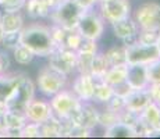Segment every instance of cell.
Masks as SVG:
<instances>
[{"mask_svg": "<svg viewBox=\"0 0 160 139\" xmlns=\"http://www.w3.org/2000/svg\"><path fill=\"white\" fill-rule=\"evenodd\" d=\"M20 43L32 50L36 57L46 58L56 47L52 38L50 24L43 21H29L21 29Z\"/></svg>", "mask_w": 160, "mask_h": 139, "instance_id": "1", "label": "cell"}, {"mask_svg": "<svg viewBox=\"0 0 160 139\" xmlns=\"http://www.w3.org/2000/svg\"><path fill=\"white\" fill-rule=\"evenodd\" d=\"M70 78L71 77H68L63 71H60L46 61V64H43L38 70L36 78L33 82L36 86V92H39L41 96L50 99L52 96H54L56 93L68 86Z\"/></svg>", "mask_w": 160, "mask_h": 139, "instance_id": "2", "label": "cell"}, {"mask_svg": "<svg viewBox=\"0 0 160 139\" xmlns=\"http://www.w3.org/2000/svg\"><path fill=\"white\" fill-rule=\"evenodd\" d=\"M36 96V86L33 79L27 74L20 72L17 82H15L13 91L4 100L6 110L13 111H25L27 104Z\"/></svg>", "mask_w": 160, "mask_h": 139, "instance_id": "3", "label": "cell"}, {"mask_svg": "<svg viewBox=\"0 0 160 139\" xmlns=\"http://www.w3.org/2000/svg\"><path fill=\"white\" fill-rule=\"evenodd\" d=\"M107 25L102 18V15L98 13L96 7L84 10L79 15V20L77 22L75 29L84 39H91V41L100 42L106 33Z\"/></svg>", "mask_w": 160, "mask_h": 139, "instance_id": "4", "label": "cell"}, {"mask_svg": "<svg viewBox=\"0 0 160 139\" xmlns=\"http://www.w3.org/2000/svg\"><path fill=\"white\" fill-rule=\"evenodd\" d=\"M82 11L84 10L74 0H58L52 8L48 20L50 24L64 28L66 31H72L75 29Z\"/></svg>", "mask_w": 160, "mask_h": 139, "instance_id": "5", "label": "cell"}, {"mask_svg": "<svg viewBox=\"0 0 160 139\" xmlns=\"http://www.w3.org/2000/svg\"><path fill=\"white\" fill-rule=\"evenodd\" d=\"M132 18L139 29L160 31V2L159 0H145L132 8Z\"/></svg>", "mask_w": 160, "mask_h": 139, "instance_id": "6", "label": "cell"}, {"mask_svg": "<svg viewBox=\"0 0 160 139\" xmlns=\"http://www.w3.org/2000/svg\"><path fill=\"white\" fill-rule=\"evenodd\" d=\"M49 102L53 110V116L58 120H70L82 104V102L72 93L68 86L52 96Z\"/></svg>", "mask_w": 160, "mask_h": 139, "instance_id": "7", "label": "cell"}, {"mask_svg": "<svg viewBox=\"0 0 160 139\" xmlns=\"http://www.w3.org/2000/svg\"><path fill=\"white\" fill-rule=\"evenodd\" d=\"M132 8V0H99L96 6L98 13L102 15L107 25L131 15Z\"/></svg>", "mask_w": 160, "mask_h": 139, "instance_id": "8", "label": "cell"}, {"mask_svg": "<svg viewBox=\"0 0 160 139\" xmlns=\"http://www.w3.org/2000/svg\"><path fill=\"white\" fill-rule=\"evenodd\" d=\"M112 35L116 42L121 43L124 46L132 45L138 41V33H139V27L137 25L132 15H128L125 18L116 21V22L109 25Z\"/></svg>", "mask_w": 160, "mask_h": 139, "instance_id": "9", "label": "cell"}, {"mask_svg": "<svg viewBox=\"0 0 160 139\" xmlns=\"http://www.w3.org/2000/svg\"><path fill=\"white\" fill-rule=\"evenodd\" d=\"M160 57L159 49L156 45H143L135 42L125 46V63L127 64H146Z\"/></svg>", "mask_w": 160, "mask_h": 139, "instance_id": "10", "label": "cell"}, {"mask_svg": "<svg viewBox=\"0 0 160 139\" xmlns=\"http://www.w3.org/2000/svg\"><path fill=\"white\" fill-rule=\"evenodd\" d=\"M46 60L68 77H72L77 72V52L70 50L64 46H56Z\"/></svg>", "mask_w": 160, "mask_h": 139, "instance_id": "11", "label": "cell"}, {"mask_svg": "<svg viewBox=\"0 0 160 139\" xmlns=\"http://www.w3.org/2000/svg\"><path fill=\"white\" fill-rule=\"evenodd\" d=\"M68 88L81 102H92L95 89V78L91 74L75 72L70 78Z\"/></svg>", "mask_w": 160, "mask_h": 139, "instance_id": "12", "label": "cell"}, {"mask_svg": "<svg viewBox=\"0 0 160 139\" xmlns=\"http://www.w3.org/2000/svg\"><path fill=\"white\" fill-rule=\"evenodd\" d=\"M24 113H25V117L28 121L38 122V124H42V122L48 121L50 117H53V110H52L50 102H49L48 97L43 96L33 97L27 104Z\"/></svg>", "mask_w": 160, "mask_h": 139, "instance_id": "13", "label": "cell"}, {"mask_svg": "<svg viewBox=\"0 0 160 139\" xmlns=\"http://www.w3.org/2000/svg\"><path fill=\"white\" fill-rule=\"evenodd\" d=\"M25 113L13 110H4L2 116V122L4 127V137H20V131L27 124Z\"/></svg>", "mask_w": 160, "mask_h": 139, "instance_id": "14", "label": "cell"}, {"mask_svg": "<svg viewBox=\"0 0 160 139\" xmlns=\"http://www.w3.org/2000/svg\"><path fill=\"white\" fill-rule=\"evenodd\" d=\"M53 7L54 6L49 0H25L22 11L29 21H43L49 18Z\"/></svg>", "mask_w": 160, "mask_h": 139, "instance_id": "15", "label": "cell"}, {"mask_svg": "<svg viewBox=\"0 0 160 139\" xmlns=\"http://www.w3.org/2000/svg\"><path fill=\"white\" fill-rule=\"evenodd\" d=\"M152 102L149 91L146 89H132L124 97V109L135 114H141L148 104Z\"/></svg>", "mask_w": 160, "mask_h": 139, "instance_id": "16", "label": "cell"}, {"mask_svg": "<svg viewBox=\"0 0 160 139\" xmlns=\"http://www.w3.org/2000/svg\"><path fill=\"white\" fill-rule=\"evenodd\" d=\"M125 82L131 86V89H146L149 86L146 66H143V64H127Z\"/></svg>", "mask_w": 160, "mask_h": 139, "instance_id": "17", "label": "cell"}, {"mask_svg": "<svg viewBox=\"0 0 160 139\" xmlns=\"http://www.w3.org/2000/svg\"><path fill=\"white\" fill-rule=\"evenodd\" d=\"M27 24L24 11H11V13H0V25L4 32H17L21 31Z\"/></svg>", "mask_w": 160, "mask_h": 139, "instance_id": "18", "label": "cell"}, {"mask_svg": "<svg viewBox=\"0 0 160 139\" xmlns=\"http://www.w3.org/2000/svg\"><path fill=\"white\" fill-rule=\"evenodd\" d=\"M103 137H106V138H137L138 132L135 131V128L132 125L118 120L114 124L104 128Z\"/></svg>", "mask_w": 160, "mask_h": 139, "instance_id": "19", "label": "cell"}, {"mask_svg": "<svg viewBox=\"0 0 160 139\" xmlns=\"http://www.w3.org/2000/svg\"><path fill=\"white\" fill-rule=\"evenodd\" d=\"M113 95H114V89L112 85H109L103 78H95V89L93 97H92V102L95 104H98V106L106 104L112 99Z\"/></svg>", "mask_w": 160, "mask_h": 139, "instance_id": "20", "label": "cell"}, {"mask_svg": "<svg viewBox=\"0 0 160 139\" xmlns=\"http://www.w3.org/2000/svg\"><path fill=\"white\" fill-rule=\"evenodd\" d=\"M103 54L106 57L109 66H120V64H127L125 63V46L118 42L112 43L107 46L106 49H102Z\"/></svg>", "mask_w": 160, "mask_h": 139, "instance_id": "21", "label": "cell"}, {"mask_svg": "<svg viewBox=\"0 0 160 139\" xmlns=\"http://www.w3.org/2000/svg\"><path fill=\"white\" fill-rule=\"evenodd\" d=\"M10 56H11V60H13L17 66H21V67L31 66L36 58L35 53H33L32 50H29L27 46H24L22 43H18L13 50L10 52Z\"/></svg>", "mask_w": 160, "mask_h": 139, "instance_id": "22", "label": "cell"}, {"mask_svg": "<svg viewBox=\"0 0 160 139\" xmlns=\"http://www.w3.org/2000/svg\"><path fill=\"white\" fill-rule=\"evenodd\" d=\"M18 77H20V72H15V71L0 74V103H4L10 92L13 91Z\"/></svg>", "mask_w": 160, "mask_h": 139, "instance_id": "23", "label": "cell"}, {"mask_svg": "<svg viewBox=\"0 0 160 139\" xmlns=\"http://www.w3.org/2000/svg\"><path fill=\"white\" fill-rule=\"evenodd\" d=\"M125 74H127V64H120V66H112L106 71L103 79L113 88L125 81Z\"/></svg>", "mask_w": 160, "mask_h": 139, "instance_id": "24", "label": "cell"}, {"mask_svg": "<svg viewBox=\"0 0 160 139\" xmlns=\"http://www.w3.org/2000/svg\"><path fill=\"white\" fill-rule=\"evenodd\" d=\"M109 63H107L106 57H104L103 54V50L100 49L99 52H98L96 54H95L93 60H92V64H91V71H89V74H91L93 78H103L104 74H106V71L109 70Z\"/></svg>", "mask_w": 160, "mask_h": 139, "instance_id": "25", "label": "cell"}, {"mask_svg": "<svg viewBox=\"0 0 160 139\" xmlns=\"http://www.w3.org/2000/svg\"><path fill=\"white\" fill-rule=\"evenodd\" d=\"M82 41H84V38L79 35L77 29L67 31L66 38H64V42H63V46L67 47V49H70V50L78 52V49L81 47V45H82Z\"/></svg>", "mask_w": 160, "mask_h": 139, "instance_id": "26", "label": "cell"}, {"mask_svg": "<svg viewBox=\"0 0 160 139\" xmlns=\"http://www.w3.org/2000/svg\"><path fill=\"white\" fill-rule=\"evenodd\" d=\"M159 36H160V31H156V29H139L137 42L143 43V45H156L158 41H159Z\"/></svg>", "mask_w": 160, "mask_h": 139, "instance_id": "27", "label": "cell"}, {"mask_svg": "<svg viewBox=\"0 0 160 139\" xmlns=\"http://www.w3.org/2000/svg\"><path fill=\"white\" fill-rule=\"evenodd\" d=\"M20 36H21V31H17V32H4L0 47L7 52H11L20 43Z\"/></svg>", "mask_w": 160, "mask_h": 139, "instance_id": "28", "label": "cell"}, {"mask_svg": "<svg viewBox=\"0 0 160 139\" xmlns=\"http://www.w3.org/2000/svg\"><path fill=\"white\" fill-rule=\"evenodd\" d=\"M20 137H24V138H41L42 137L41 124H38V122H32V121H27V124L21 128Z\"/></svg>", "mask_w": 160, "mask_h": 139, "instance_id": "29", "label": "cell"}, {"mask_svg": "<svg viewBox=\"0 0 160 139\" xmlns=\"http://www.w3.org/2000/svg\"><path fill=\"white\" fill-rule=\"evenodd\" d=\"M146 74L149 83H160V57L146 64Z\"/></svg>", "mask_w": 160, "mask_h": 139, "instance_id": "30", "label": "cell"}, {"mask_svg": "<svg viewBox=\"0 0 160 139\" xmlns=\"http://www.w3.org/2000/svg\"><path fill=\"white\" fill-rule=\"evenodd\" d=\"M25 0H0V13L22 11Z\"/></svg>", "mask_w": 160, "mask_h": 139, "instance_id": "31", "label": "cell"}, {"mask_svg": "<svg viewBox=\"0 0 160 139\" xmlns=\"http://www.w3.org/2000/svg\"><path fill=\"white\" fill-rule=\"evenodd\" d=\"M148 91H149V93H150L152 102H155L156 104L160 106V83H149Z\"/></svg>", "mask_w": 160, "mask_h": 139, "instance_id": "32", "label": "cell"}, {"mask_svg": "<svg viewBox=\"0 0 160 139\" xmlns=\"http://www.w3.org/2000/svg\"><path fill=\"white\" fill-rule=\"evenodd\" d=\"M82 10H89V8H95L99 3V0H74Z\"/></svg>", "mask_w": 160, "mask_h": 139, "instance_id": "33", "label": "cell"}, {"mask_svg": "<svg viewBox=\"0 0 160 139\" xmlns=\"http://www.w3.org/2000/svg\"><path fill=\"white\" fill-rule=\"evenodd\" d=\"M4 110H6L4 103H0V137H4V127H3V122H2V116Z\"/></svg>", "mask_w": 160, "mask_h": 139, "instance_id": "34", "label": "cell"}, {"mask_svg": "<svg viewBox=\"0 0 160 139\" xmlns=\"http://www.w3.org/2000/svg\"><path fill=\"white\" fill-rule=\"evenodd\" d=\"M3 35H4V31H3L2 25H0V45H2V41H3Z\"/></svg>", "mask_w": 160, "mask_h": 139, "instance_id": "35", "label": "cell"}, {"mask_svg": "<svg viewBox=\"0 0 160 139\" xmlns=\"http://www.w3.org/2000/svg\"><path fill=\"white\" fill-rule=\"evenodd\" d=\"M0 74H4V70H3V66H2V61H0Z\"/></svg>", "mask_w": 160, "mask_h": 139, "instance_id": "36", "label": "cell"}, {"mask_svg": "<svg viewBox=\"0 0 160 139\" xmlns=\"http://www.w3.org/2000/svg\"><path fill=\"white\" fill-rule=\"evenodd\" d=\"M156 46H158V49H159V53H160V36H159V41H158V43H156Z\"/></svg>", "mask_w": 160, "mask_h": 139, "instance_id": "37", "label": "cell"}]
</instances>
